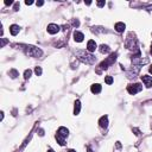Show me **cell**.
Segmentation results:
<instances>
[{"instance_id": "26", "label": "cell", "mask_w": 152, "mask_h": 152, "mask_svg": "<svg viewBox=\"0 0 152 152\" xmlns=\"http://www.w3.org/2000/svg\"><path fill=\"white\" fill-rule=\"evenodd\" d=\"M151 54H152V49H151Z\"/></svg>"}, {"instance_id": "24", "label": "cell", "mask_w": 152, "mask_h": 152, "mask_svg": "<svg viewBox=\"0 0 152 152\" xmlns=\"http://www.w3.org/2000/svg\"><path fill=\"white\" fill-rule=\"evenodd\" d=\"M87 150H88V152H93V151H92V150H90V148H89V147L87 148Z\"/></svg>"}, {"instance_id": "2", "label": "cell", "mask_w": 152, "mask_h": 152, "mask_svg": "<svg viewBox=\"0 0 152 152\" xmlns=\"http://www.w3.org/2000/svg\"><path fill=\"white\" fill-rule=\"evenodd\" d=\"M26 54L29 56H32V57H39L42 55V51L39 50L38 48H35V47H26Z\"/></svg>"}, {"instance_id": "16", "label": "cell", "mask_w": 152, "mask_h": 152, "mask_svg": "<svg viewBox=\"0 0 152 152\" xmlns=\"http://www.w3.org/2000/svg\"><path fill=\"white\" fill-rule=\"evenodd\" d=\"M105 82L107 84H112V83H113V77H112V76H107V77L105 78Z\"/></svg>"}, {"instance_id": "10", "label": "cell", "mask_w": 152, "mask_h": 152, "mask_svg": "<svg viewBox=\"0 0 152 152\" xmlns=\"http://www.w3.org/2000/svg\"><path fill=\"white\" fill-rule=\"evenodd\" d=\"M83 38H84V36H83V33H82V32H78V31H75L74 32V39L76 40V42H82V40H83Z\"/></svg>"}, {"instance_id": "12", "label": "cell", "mask_w": 152, "mask_h": 152, "mask_svg": "<svg viewBox=\"0 0 152 152\" xmlns=\"http://www.w3.org/2000/svg\"><path fill=\"white\" fill-rule=\"evenodd\" d=\"M115 30H117L118 32H124V30H125V24L124 23H117L115 24Z\"/></svg>"}, {"instance_id": "6", "label": "cell", "mask_w": 152, "mask_h": 152, "mask_svg": "<svg viewBox=\"0 0 152 152\" xmlns=\"http://www.w3.org/2000/svg\"><path fill=\"white\" fill-rule=\"evenodd\" d=\"M141 81L145 83V86L146 87H152V77L151 76H147V75H143L141 76Z\"/></svg>"}, {"instance_id": "23", "label": "cell", "mask_w": 152, "mask_h": 152, "mask_svg": "<svg viewBox=\"0 0 152 152\" xmlns=\"http://www.w3.org/2000/svg\"><path fill=\"white\" fill-rule=\"evenodd\" d=\"M68 152H76V151H75V150H69Z\"/></svg>"}, {"instance_id": "7", "label": "cell", "mask_w": 152, "mask_h": 152, "mask_svg": "<svg viewBox=\"0 0 152 152\" xmlns=\"http://www.w3.org/2000/svg\"><path fill=\"white\" fill-rule=\"evenodd\" d=\"M87 49H88V51H89V52H94V51L96 50V43H95V40H94V39H90V40H88Z\"/></svg>"}, {"instance_id": "25", "label": "cell", "mask_w": 152, "mask_h": 152, "mask_svg": "<svg viewBox=\"0 0 152 152\" xmlns=\"http://www.w3.org/2000/svg\"><path fill=\"white\" fill-rule=\"evenodd\" d=\"M48 152H55V151H54V150H51V148H50V150H49V151H48Z\"/></svg>"}, {"instance_id": "8", "label": "cell", "mask_w": 152, "mask_h": 152, "mask_svg": "<svg viewBox=\"0 0 152 152\" xmlns=\"http://www.w3.org/2000/svg\"><path fill=\"white\" fill-rule=\"evenodd\" d=\"M99 124H100V126H101V127H103V128H106V127L108 126V118L106 117V115H103V117H101V119L99 120Z\"/></svg>"}, {"instance_id": "15", "label": "cell", "mask_w": 152, "mask_h": 152, "mask_svg": "<svg viewBox=\"0 0 152 152\" xmlns=\"http://www.w3.org/2000/svg\"><path fill=\"white\" fill-rule=\"evenodd\" d=\"M35 73H36L37 76H40V75H42V68H40V67H36V68H35Z\"/></svg>"}, {"instance_id": "18", "label": "cell", "mask_w": 152, "mask_h": 152, "mask_svg": "<svg viewBox=\"0 0 152 152\" xmlns=\"http://www.w3.org/2000/svg\"><path fill=\"white\" fill-rule=\"evenodd\" d=\"M10 75H12L11 77L14 78V77H17V76H18V71H17V70H11V71H10Z\"/></svg>"}, {"instance_id": "5", "label": "cell", "mask_w": 152, "mask_h": 152, "mask_svg": "<svg viewBox=\"0 0 152 152\" xmlns=\"http://www.w3.org/2000/svg\"><path fill=\"white\" fill-rule=\"evenodd\" d=\"M58 31H59V26L56 25V24H50V25L48 26V32L51 33V35H55V33H57Z\"/></svg>"}, {"instance_id": "22", "label": "cell", "mask_w": 152, "mask_h": 152, "mask_svg": "<svg viewBox=\"0 0 152 152\" xmlns=\"http://www.w3.org/2000/svg\"><path fill=\"white\" fill-rule=\"evenodd\" d=\"M148 71H150V73H151V74H152V66L150 67V69H148Z\"/></svg>"}, {"instance_id": "13", "label": "cell", "mask_w": 152, "mask_h": 152, "mask_svg": "<svg viewBox=\"0 0 152 152\" xmlns=\"http://www.w3.org/2000/svg\"><path fill=\"white\" fill-rule=\"evenodd\" d=\"M80 109H81V102L77 100V101L75 102V107H74V114L75 115H77V114L80 113Z\"/></svg>"}, {"instance_id": "19", "label": "cell", "mask_w": 152, "mask_h": 152, "mask_svg": "<svg viewBox=\"0 0 152 152\" xmlns=\"http://www.w3.org/2000/svg\"><path fill=\"white\" fill-rule=\"evenodd\" d=\"M98 5H99V6H100V7H102V6L105 5V1H99V3H98Z\"/></svg>"}, {"instance_id": "17", "label": "cell", "mask_w": 152, "mask_h": 152, "mask_svg": "<svg viewBox=\"0 0 152 152\" xmlns=\"http://www.w3.org/2000/svg\"><path fill=\"white\" fill-rule=\"evenodd\" d=\"M31 74H32V71L30 70V69H27V70H25V73H24V77H25V78H30Z\"/></svg>"}, {"instance_id": "9", "label": "cell", "mask_w": 152, "mask_h": 152, "mask_svg": "<svg viewBox=\"0 0 152 152\" xmlns=\"http://www.w3.org/2000/svg\"><path fill=\"white\" fill-rule=\"evenodd\" d=\"M19 30L20 27L18 25H11V27H10V32H11L12 36H17L19 33Z\"/></svg>"}, {"instance_id": "1", "label": "cell", "mask_w": 152, "mask_h": 152, "mask_svg": "<svg viewBox=\"0 0 152 152\" xmlns=\"http://www.w3.org/2000/svg\"><path fill=\"white\" fill-rule=\"evenodd\" d=\"M77 55L78 56H81V57H78V58L82 59L83 62H86L87 64H92V63L95 62V57L92 56V55L86 54L84 51H77Z\"/></svg>"}, {"instance_id": "4", "label": "cell", "mask_w": 152, "mask_h": 152, "mask_svg": "<svg viewBox=\"0 0 152 152\" xmlns=\"http://www.w3.org/2000/svg\"><path fill=\"white\" fill-rule=\"evenodd\" d=\"M141 89H143V87H141V84H139V83H136V84H131V86L127 87V90H128V93L132 94V95L137 94L138 92H140Z\"/></svg>"}, {"instance_id": "3", "label": "cell", "mask_w": 152, "mask_h": 152, "mask_svg": "<svg viewBox=\"0 0 152 152\" xmlns=\"http://www.w3.org/2000/svg\"><path fill=\"white\" fill-rule=\"evenodd\" d=\"M115 58H117V54H112L106 61H103V62L100 64V68H101V69H107L109 64H112V63L115 61Z\"/></svg>"}, {"instance_id": "20", "label": "cell", "mask_w": 152, "mask_h": 152, "mask_svg": "<svg viewBox=\"0 0 152 152\" xmlns=\"http://www.w3.org/2000/svg\"><path fill=\"white\" fill-rule=\"evenodd\" d=\"M42 5H44V1H38L37 3V6H42Z\"/></svg>"}, {"instance_id": "21", "label": "cell", "mask_w": 152, "mask_h": 152, "mask_svg": "<svg viewBox=\"0 0 152 152\" xmlns=\"http://www.w3.org/2000/svg\"><path fill=\"white\" fill-rule=\"evenodd\" d=\"M25 4H26V5H32V4H33V3H32V1H26Z\"/></svg>"}, {"instance_id": "11", "label": "cell", "mask_w": 152, "mask_h": 152, "mask_svg": "<svg viewBox=\"0 0 152 152\" xmlns=\"http://www.w3.org/2000/svg\"><path fill=\"white\" fill-rule=\"evenodd\" d=\"M90 89H92V93H94V94H99L100 92H101V86L96 83V84H93Z\"/></svg>"}, {"instance_id": "14", "label": "cell", "mask_w": 152, "mask_h": 152, "mask_svg": "<svg viewBox=\"0 0 152 152\" xmlns=\"http://www.w3.org/2000/svg\"><path fill=\"white\" fill-rule=\"evenodd\" d=\"M109 50H111V49H109L107 45H105V44H102L101 47H100V51H101L102 54H107V52H109Z\"/></svg>"}]
</instances>
